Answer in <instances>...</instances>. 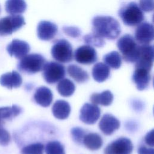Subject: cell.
<instances>
[{
  "label": "cell",
  "instance_id": "obj_4",
  "mask_svg": "<svg viewBox=\"0 0 154 154\" xmlns=\"http://www.w3.org/2000/svg\"><path fill=\"white\" fill-rule=\"evenodd\" d=\"M46 62L45 58L41 54H27L20 59L17 68L22 72L34 74L42 71Z\"/></svg>",
  "mask_w": 154,
  "mask_h": 154
},
{
  "label": "cell",
  "instance_id": "obj_28",
  "mask_svg": "<svg viewBox=\"0 0 154 154\" xmlns=\"http://www.w3.org/2000/svg\"><path fill=\"white\" fill-rule=\"evenodd\" d=\"M46 154H66L63 145L58 141L48 142L45 146Z\"/></svg>",
  "mask_w": 154,
  "mask_h": 154
},
{
  "label": "cell",
  "instance_id": "obj_33",
  "mask_svg": "<svg viewBox=\"0 0 154 154\" xmlns=\"http://www.w3.org/2000/svg\"><path fill=\"white\" fill-rule=\"evenodd\" d=\"M139 7L145 12H150L153 10V0H140Z\"/></svg>",
  "mask_w": 154,
  "mask_h": 154
},
{
  "label": "cell",
  "instance_id": "obj_15",
  "mask_svg": "<svg viewBox=\"0 0 154 154\" xmlns=\"http://www.w3.org/2000/svg\"><path fill=\"white\" fill-rule=\"evenodd\" d=\"M119 120L114 116L110 114H104L99 123V128L100 130L106 135H110L120 128Z\"/></svg>",
  "mask_w": 154,
  "mask_h": 154
},
{
  "label": "cell",
  "instance_id": "obj_14",
  "mask_svg": "<svg viewBox=\"0 0 154 154\" xmlns=\"http://www.w3.org/2000/svg\"><path fill=\"white\" fill-rule=\"evenodd\" d=\"M7 51L10 56L14 57L17 59H21L29 52L30 46L25 41L14 39L8 45Z\"/></svg>",
  "mask_w": 154,
  "mask_h": 154
},
{
  "label": "cell",
  "instance_id": "obj_35",
  "mask_svg": "<svg viewBox=\"0 0 154 154\" xmlns=\"http://www.w3.org/2000/svg\"><path fill=\"white\" fill-rule=\"evenodd\" d=\"M153 129L151 130L150 132H149L144 137V141L146 144L150 147H153Z\"/></svg>",
  "mask_w": 154,
  "mask_h": 154
},
{
  "label": "cell",
  "instance_id": "obj_23",
  "mask_svg": "<svg viewBox=\"0 0 154 154\" xmlns=\"http://www.w3.org/2000/svg\"><path fill=\"white\" fill-rule=\"evenodd\" d=\"M113 100V94L109 90H105L100 93H94L90 96V101L95 105L103 106L110 105Z\"/></svg>",
  "mask_w": 154,
  "mask_h": 154
},
{
  "label": "cell",
  "instance_id": "obj_16",
  "mask_svg": "<svg viewBox=\"0 0 154 154\" xmlns=\"http://www.w3.org/2000/svg\"><path fill=\"white\" fill-rule=\"evenodd\" d=\"M150 72L144 69L135 68L132 79L138 90L142 91L149 87L151 79Z\"/></svg>",
  "mask_w": 154,
  "mask_h": 154
},
{
  "label": "cell",
  "instance_id": "obj_17",
  "mask_svg": "<svg viewBox=\"0 0 154 154\" xmlns=\"http://www.w3.org/2000/svg\"><path fill=\"white\" fill-rule=\"evenodd\" d=\"M34 99L40 106L48 107L52 102L53 94L49 88L42 86L36 89L34 94Z\"/></svg>",
  "mask_w": 154,
  "mask_h": 154
},
{
  "label": "cell",
  "instance_id": "obj_19",
  "mask_svg": "<svg viewBox=\"0 0 154 154\" xmlns=\"http://www.w3.org/2000/svg\"><path fill=\"white\" fill-rule=\"evenodd\" d=\"M71 108L69 103L64 100H58L52 107V112L54 116L60 120L67 119L70 113Z\"/></svg>",
  "mask_w": 154,
  "mask_h": 154
},
{
  "label": "cell",
  "instance_id": "obj_25",
  "mask_svg": "<svg viewBox=\"0 0 154 154\" xmlns=\"http://www.w3.org/2000/svg\"><path fill=\"white\" fill-rule=\"evenodd\" d=\"M57 90L61 96L69 97L73 94L75 90V86L69 79L63 78L57 84Z\"/></svg>",
  "mask_w": 154,
  "mask_h": 154
},
{
  "label": "cell",
  "instance_id": "obj_29",
  "mask_svg": "<svg viewBox=\"0 0 154 154\" xmlns=\"http://www.w3.org/2000/svg\"><path fill=\"white\" fill-rule=\"evenodd\" d=\"M85 43L90 46H93L96 47H102L105 45V41L103 38L99 35L91 32L86 34L83 37Z\"/></svg>",
  "mask_w": 154,
  "mask_h": 154
},
{
  "label": "cell",
  "instance_id": "obj_32",
  "mask_svg": "<svg viewBox=\"0 0 154 154\" xmlns=\"http://www.w3.org/2000/svg\"><path fill=\"white\" fill-rule=\"evenodd\" d=\"M63 30L66 35L71 37L77 38L81 35V31L79 29L75 26H63Z\"/></svg>",
  "mask_w": 154,
  "mask_h": 154
},
{
  "label": "cell",
  "instance_id": "obj_20",
  "mask_svg": "<svg viewBox=\"0 0 154 154\" xmlns=\"http://www.w3.org/2000/svg\"><path fill=\"white\" fill-rule=\"evenodd\" d=\"M110 75L109 67L103 63H97L92 69V76L93 79L98 82H102L106 80Z\"/></svg>",
  "mask_w": 154,
  "mask_h": 154
},
{
  "label": "cell",
  "instance_id": "obj_31",
  "mask_svg": "<svg viewBox=\"0 0 154 154\" xmlns=\"http://www.w3.org/2000/svg\"><path fill=\"white\" fill-rule=\"evenodd\" d=\"M85 135V131L79 127H75L71 129V135L72 139L74 142L78 144L82 143V140Z\"/></svg>",
  "mask_w": 154,
  "mask_h": 154
},
{
  "label": "cell",
  "instance_id": "obj_3",
  "mask_svg": "<svg viewBox=\"0 0 154 154\" xmlns=\"http://www.w3.org/2000/svg\"><path fill=\"white\" fill-rule=\"evenodd\" d=\"M119 16L127 26L138 25L144 19L143 11L135 2H131L123 6L119 11Z\"/></svg>",
  "mask_w": 154,
  "mask_h": 154
},
{
  "label": "cell",
  "instance_id": "obj_12",
  "mask_svg": "<svg viewBox=\"0 0 154 154\" xmlns=\"http://www.w3.org/2000/svg\"><path fill=\"white\" fill-rule=\"evenodd\" d=\"M154 37L153 26L145 22L138 25L135 32V40L140 45L149 44Z\"/></svg>",
  "mask_w": 154,
  "mask_h": 154
},
{
  "label": "cell",
  "instance_id": "obj_36",
  "mask_svg": "<svg viewBox=\"0 0 154 154\" xmlns=\"http://www.w3.org/2000/svg\"><path fill=\"white\" fill-rule=\"evenodd\" d=\"M138 154H154V149L152 147H147L146 146H140L138 149Z\"/></svg>",
  "mask_w": 154,
  "mask_h": 154
},
{
  "label": "cell",
  "instance_id": "obj_1",
  "mask_svg": "<svg viewBox=\"0 0 154 154\" xmlns=\"http://www.w3.org/2000/svg\"><path fill=\"white\" fill-rule=\"evenodd\" d=\"M92 32L108 40L117 38L121 33L119 22L114 17L97 16L92 20Z\"/></svg>",
  "mask_w": 154,
  "mask_h": 154
},
{
  "label": "cell",
  "instance_id": "obj_22",
  "mask_svg": "<svg viewBox=\"0 0 154 154\" xmlns=\"http://www.w3.org/2000/svg\"><path fill=\"white\" fill-rule=\"evenodd\" d=\"M82 143L87 149L96 150L102 146L103 140L97 133H88L84 137Z\"/></svg>",
  "mask_w": 154,
  "mask_h": 154
},
{
  "label": "cell",
  "instance_id": "obj_34",
  "mask_svg": "<svg viewBox=\"0 0 154 154\" xmlns=\"http://www.w3.org/2000/svg\"><path fill=\"white\" fill-rule=\"evenodd\" d=\"M10 135L7 131L0 128V145L7 146L10 141Z\"/></svg>",
  "mask_w": 154,
  "mask_h": 154
},
{
  "label": "cell",
  "instance_id": "obj_5",
  "mask_svg": "<svg viewBox=\"0 0 154 154\" xmlns=\"http://www.w3.org/2000/svg\"><path fill=\"white\" fill-rule=\"evenodd\" d=\"M51 55L58 62L63 63H69L73 58L72 46L66 39L57 40L52 46Z\"/></svg>",
  "mask_w": 154,
  "mask_h": 154
},
{
  "label": "cell",
  "instance_id": "obj_9",
  "mask_svg": "<svg viewBox=\"0 0 154 154\" xmlns=\"http://www.w3.org/2000/svg\"><path fill=\"white\" fill-rule=\"evenodd\" d=\"M133 144L126 137H120L112 141L104 149V154H132Z\"/></svg>",
  "mask_w": 154,
  "mask_h": 154
},
{
  "label": "cell",
  "instance_id": "obj_24",
  "mask_svg": "<svg viewBox=\"0 0 154 154\" xmlns=\"http://www.w3.org/2000/svg\"><path fill=\"white\" fill-rule=\"evenodd\" d=\"M5 11L10 14L23 13L26 8L25 0H7L5 4Z\"/></svg>",
  "mask_w": 154,
  "mask_h": 154
},
{
  "label": "cell",
  "instance_id": "obj_30",
  "mask_svg": "<svg viewBox=\"0 0 154 154\" xmlns=\"http://www.w3.org/2000/svg\"><path fill=\"white\" fill-rule=\"evenodd\" d=\"M44 145L41 143H35L25 146L21 150L22 154H43Z\"/></svg>",
  "mask_w": 154,
  "mask_h": 154
},
{
  "label": "cell",
  "instance_id": "obj_21",
  "mask_svg": "<svg viewBox=\"0 0 154 154\" xmlns=\"http://www.w3.org/2000/svg\"><path fill=\"white\" fill-rule=\"evenodd\" d=\"M67 70L68 75L78 83H84L89 79L88 73L76 64L69 65Z\"/></svg>",
  "mask_w": 154,
  "mask_h": 154
},
{
  "label": "cell",
  "instance_id": "obj_2",
  "mask_svg": "<svg viewBox=\"0 0 154 154\" xmlns=\"http://www.w3.org/2000/svg\"><path fill=\"white\" fill-rule=\"evenodd\" d=\"M117 46L125 61L131 63L136 62L139 56L140 45L131 35L122 36L117 40Z\"/></svg>",
  "mask_w": 154,
  "mask_h": 154
},
{
  "label": "cell",
  "instance_id": "obj_7",
  "mask_svg": "<svg viewBox=\"0 0 154 154\" xmlns=\"http://www.w3.org/2000/svg\"><path fill=\"white\" fill-rule=\"evenodd\" d=\"M25 24L24 17L21 15L12 14L0 19V35L11 34Z\"/></svg>",
  "mask_w": 154,
  "mask_h": 154
},
{
  "label": "cell",
  "instance_id": "obj_6",
  "mask_svg": "<svg viewBox=\"0 0 154 154\" xmlns=\"http://www.w3.org/2000/svg\"><path fill=\"white\" fill-rule=\"evenodd\" d=\"M42 75L47 83L54 84L65 76V67L57 62H46L42 69Z\"/></svg>",
  "mask_w": 154,
  "mask_h": 154
},
{
  "label": "cell",
  "instance_id": "obj_10",
  "mask_svg": "<svg viewBox=\"0 0 154 154\" xmlns=\"http://www.w3.org/2000/svg\"><path fill=\"white\" fill-rule=\"evenodd\" d=\"M75 61L81 64L89 65L97 60L96 51L92 46L86 45L78 48L74 54Z\"/></svg>",
  "mask_w": 154,
  "mask_h": 154
},
{
  "label": "cell",
  "instance_id": "obj_27",
  "mask_svg": "<svg viewBox=\"0 0 154 154\" xmlns=\"http://www.w3.org/2000/svg\"><path fill=\"white\" fill-rule=\"evenodd\" d=\"M103 60L105 64L114 69H119L122 65V57L117 51H112L105 55Z\"/></svg>",
  "mask_w": 154,
  "mask_h": 154
},
{
  "label": "cell",
  "instance_id": "obj_26",
  "mask_svg": "<svg viewBox=\"0 0 154 154\" xmlns=\"http://www.w3.org/2000/svg\"><path fill=\"white\" fill-rule=\"evenodd\" d=\"M21 111V108L16 105L11 106L0 107V125L4 123L5 120H11L17 116Z\"/></svg>",
  "mask_w": 154,
  "mask_h": 154
},
{
  "label": "cell",
  "instance_id": "obj_13",
  "mask_svg": "<svg viewBox=\"0 0 154 154\" xmlns=\"http://www.w3.org/2000/svg\"><path fill=\"white\" fill-rule=\"evenodd\" d=\"M58 31L57 26L49 21H40L37 28V33L38 38L42 40L48 41L55 37Z\"/></svg>",
  "mask_w": 154,
  "mask_h": 154
},
{
  "label": "cell",
  "instance_id": "obj_11",
  "mask_svg": "<svg viewBox=\"0 0 154 154\" xmlns=\"http://www.w3.org/2000/svg\"><path fill=\"white\" fill-rule=\"evenodd\" d=\"M100 116V109L97 105L85 103L80 110L79 119L85 124L93 125L97 121Z\"/></svg>",
  "mask_w": 154,
  "mask_h": 154
},
{
  "label": "cell",
  "instance_id": "obj_18",
  "mask_svg": "<svg viewBox=\"0 0 154 154\" xmlns=\"http://www.w3.org/2000/svg\"><path fill=\"white\" fill-rule=\"evenodd\" d=\"M22 83L20 75L16 71H12L2 75L0 77L1 85L9 89L19 87Z\"/></svg>",
  "mask_w": 154,
  "mask_h": 154
},
{
  "label": "cell",
  "instance_id": "obj_8",
  "mask_svg": "<svg viewBox=\"0 0 154 154\" xmlns=\"http://www.w3.org/2000/svg\"><path fill=\"white\" fill-rule=\"evenodd\" d=\"M154 50L152 45H141L139 48V56L135 62V68H142L150 71L153 66Z\"/></svg>",
  "mask_w": 154,
  "mask_h": 154
}]
</instances>
